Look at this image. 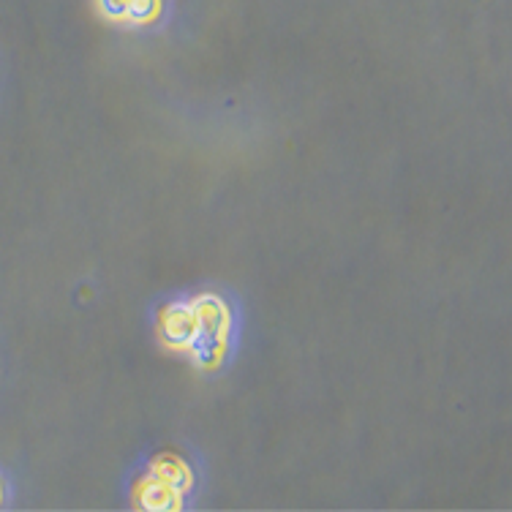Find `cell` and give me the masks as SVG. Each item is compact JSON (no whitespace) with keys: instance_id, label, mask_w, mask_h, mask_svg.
<instances>
[{"instance_id":"cell-1","label":"cell","mask_w":512,"mask_h":512,"mask_svg":"<svg viewBox=\"0 0 512 512\" xmlns=\"http://www.w3.org/2000/svg\"><path fill=\"white\" fill-rule=\"evenodd\" d=\"M191 297H194V333L186 355L199 371L216 374L235 352L237 330H240L237 308L227 295L218 292H199Z\"/></svg>"},{"instance_id":"cell-2","label":"cell","mask_w":512,"mask_h":512,"mask_svg":"<svg viewBox=\"0 0 512 512\" xmlns=\"http://www.w3.org/2000/svg\"><path fill=\"white\" fill-rule=\"evenodd\" d=\"M197 469L180 453H158L145 461V466L131 480L134 507L150 512L186 510L191 496H197Z\"/></svg>"},{"instance_id":"cell-3","label":"cell","mask_w":512,"mask_h":512,"mask_svg":"<svg viewBox=\"0 0 512 512\" xmlns=\"http://www.w3.org/2000/svg\"><path fill=\"white\" fill-rule=\"evenodd\" d=\"M153 327H156L158 341L167 346L169 352L186 355L191 346V333H194V297H167L153 314Z\"/></svg>"},{"instance_id":"cell-4","label":"cell","mask_w":512,"mask_h":512,"mask_svg":"<svg viewBox=\"0 0 512 512\" xmlns=\"http://www.w3.org/2000/svg\"><path fill=\"white\" fill-rule=\"evenodd\" d=\"M96 9L112 25L145 30L167 17V0H96Z\"/></svg>"},{"instance_id":"cell-5","label":"cell","mask_w":512,"mask_h":512,"mask_svg":"<svg viewBox=\"0 0 512 512\" xmlns=\"http://www.w3.org/2000/svg\"><path fill=\"white\" fill-rule=\"evenodd\" d=\"M11 493V485H9V477L3 474V469H0V507L6 504V499H9Z\"/></svg>"}]
</instances>
